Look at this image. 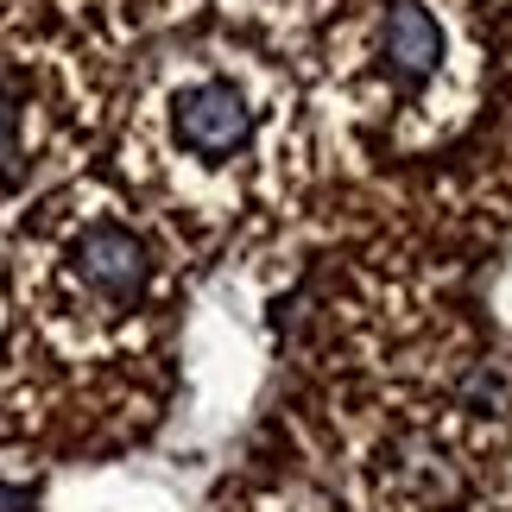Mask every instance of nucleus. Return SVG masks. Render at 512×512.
Masks as SVG:
<instances>
[{"label": "nucleus", "mask_w": 512, "mask_h": 512, "mask_svg": "<svg viewBox=\"0 0 512 512\" xmlns=\"http://www.w3.org/2000/svg\"><path fill=\"white\" fill-rule=\"evenodd\" d=\"M64 279L102 310H133L152 285V253L127 222H83L64 247Z\"/></svg>", "instance_id": "1"}, {"label": "nucleus", "mask_w": 512, "mask_h": 512, "mask_svg": "<svg viewBox=\"0 0 512 512\" xmlns=\"http://www.w3.org/2000/svg\"><path fill=\"white\" fill-rule=\"evenodd\" d=\"M171 133L196 159H234V152H247V140H253V108L228 76H203V83H190L177 95Z\"/></svg>", "instance_id": "2"}, {"label": "nucleus", "mask_w": 512, "mask_h": 512, "mask_svg": "<svg viewBox=\"0 0 512 512\" xmlns=\"http://www.w3.org/2000/svg\"><path fill=\"white\" fill-rule=\"evenodd\" d=\"M380 57H386V76L399 89H418L443 57V26L424 0H392L386 13V32H380Z\"/></svg>", "instance_id": "3"}, {"label": "nucleus", "mask_w": 512, "mask_h": 512, "mask_svg": "<svg viewBox=\"0 0 512 512\" xmlns=\"http://www.w3.org/2000/svg\"><path fill=\"white\" fill-rule=\"evenodd\" d=\"M26 171V95L0 76V190Z\"/></svg>", "instance_id": "4"}]
</instances>
